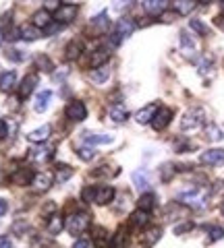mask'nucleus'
<instances>
[{
    "mask_svg": "<svg viewBox=\"0 0 224 248\" xmlns=\"http://www.w3.org/2000/svg\"><path fill=\"white\" fill-rule=\"evenodd\" d=\"M83 199L91 201L96 205H106L114 199V188L112 186H98V188L96 186H89V188L83 190Z\"/></svg>",
    "mask_w": 224,
    "mask_h": 248,
    "instance_id": "nucleus-1",
    "label": "nucleus"
},
{
    "mask_svg": "<svg viewBox=\"0 0 224 248\" xmlns=\"http://www.w3.org/2000/svg\"><path fill=\"white\" fill-rule=\"evenodd\" d=\"M207 195H210V192H207L206 188H193V190L181 192L179 201H181V203H185V205H189V207L199 209V207H204L207 203Z\"/></svg>",
    "mask_w": 224,
    "mask_h": 248,
    "instance_id": "nucleus-2",
    "label": "nucleus"
},
{
    "mask_svg": "<svg viewBox=\"0 0 224 248\" xmlns=\"http://www.w3.org/2000/svg\"><path fill=\"white\" fill-rule=\"evenodd\" d=\"M91 226V217L89 213H73L71 217L67 219V230H69V234H83L87 228Z\"/></svg>",
    "mask_w": 224,
    "mask_h": 248,
    "instance_id": "nucleus-3",
    "label": "nucleus"
},
{
    "mask_svg": "<svg viewBox=\"0 0 224 248\" xmlns=\"http://www.w3.org/2000/svg\"><path fill=\"white\" fill-rule=\"evenodd\" d=\"M202 124H204V110H191L183 116V120H181V128L185 130V133H191V130H197V128H202Z\"/></svg>",
    "mask_w": 224,
    "mask_h": 248,
    "instance_id": "nucleus-4",
    "label": "nucleus"
},
{
    "mask_svg": "<svg viewBox=\"0 0 224 248\" xmlns=\"http://www.w3.org/2000/svg\"><path fill=\"white\" fill-rule=\"evenodd\" d=\"M133 29H135V23L133 21H129V19H121L117 23V27H114V33H112V44L117 46L121 44L122 40H125L127 35L133 33Z\"/></svg>",
    "mask_w": 224,
    "mask_h": 248,
    "instance_id": "nucleus-5",
    "label": "nucleus"
},
{
    "mask_svg": "<svg viewBox=\"0 0 224 248\" xmlns=\"http://www.w3.org/2000/svg\"><path fill=\"white\" fill-rule=\"evenodd\" d=\"M67 116H69V120H73V122L86 120V116H87V108H86V104L79 102V99L71 102V104L67 106Z\"/></svg>",
    "mask_w": 224,
    "mask_h": 248,
    "instance_id": "nucleus-6",
    "label": "nucleus"
},
{
    "mask_svg": "<svg viewBox=\"0 0 224 248\" xmlns=\"http://www.w3.org/2000/svg\"><path fill=\"white\" fill-rule=\"evenodd\" d=\"M204 166H222L224 164V149H207L199 157Z\"/></svg>",
    "mask_w": 224,
    "mask_h": 248,
    "instance_id": "nucleus-7",
    "label": "nucleus"
},
{
    "mask_svg": "<svg viewBox=\"0 0 224 248\" xmlns=\"http://www.w3.org/2000/svg\"><path fill=\"white\" fill-rule=\"evenodd\" d=\"M171 120H172V112L168 110V108H158V112L152 120V126L156 130H164L168 124H171Z\"/></svg>",
    "mask_w": 224,
    "mask_h": 248,
    "instance_id": "nucleus-8",
    "label": "nucleus"
},
{
    "mask_svg": "<svg viewBox=\"0 0 224 248\" xmlns=\"http://www.w3.org/2000/svg\"><path fill=\"white\" fill-rule=\"evenodd\" d=\"M52 182H54V176H52L50 172H40V174H35L34 180H32L35 192H46V190H48L50 186H52Z\"/></svg>",
    "mask_w": 224,
    "mask_h": 248,
    "instance_id": "nucleus-9",
    "label": "nucleus"
},
{
    "mask_svg": "<svg viewBox=\"0 0 224 248\" xmlns=\"http://www.w3.org/2000/svg\"><path fill=\"white\" fill-rule=\"evenodd\" d=\"M77 13H79V9H77V4H65V6H58V11H56V21L58 23H71L75 21L77 17Z\"/></svg>",
    "mask_w": 224,
    "mask_h": 248,
    "instance_id": "nucleus-10",
    "label": "nucleus"
},
{
    "mask_svg": "<svg viewBox=\"0 0 224 248\" xmlns=\"http://www.w3.org/2000/svg\"><path fill=\"white\" fill-rule=\"evenodd\" d=\"M108 118H110L112 122H125L129 118V112H127V108L122 106V104H112L110 108H108Z\"/></svg>",
    "mask_w": 224,
    "mask_h": 248,
    "instance_id": "nucleus-11",
    "label": "nucleus"
},
{
    "mask_svg": "<svg viewBox=\"0 0 224 248\" xmlns=\"http://www.w3.org/2000/svg\"><path fill=\"white\" fill-rule=\"evenodd\" d=\"M52 155H54V147L52 145H42V147H37V149H34L32 159L35 161V164H46L48 159H52Z\"/></svg>",
    "mask_w": 224,
    "mask_h": 248,
    "instance_id": "nucleus-12",
    "label": "nucleus"
},
{
    "mask_svg": "<svg viewBox=\"0 0 224 248\" xmlns=\"http://www.w3.org/2000/svg\"><path fill=\"white\" fill-rule=\"evenodd\" d=\"M108 77H110V66L104 64V66H98L94 71L89 73V83L94 85H104L108 81Z\"/></svg>",
    "mask_w": 224,
    "mask_h": 248,
    "instance_id": "nucleus-13",
    "label": "nucleus"
},
{
    "mask_svg": "<svg viewBox=\"0 0 224 248\" xmlns=\"http://www.w3.org/2000/svg\"><path fill=\"white\" fill-rule=\"evenodd\" d=\"M35 85H37V75H27L25 79H23V83L19 85V97L21 99H27L29 93L35 89Z\"/></svg>",
    "mask_w": 224,
    "mask_h": 248,
    "instance_id": "nucleus-14",
    "label": "nucleus"
},
{
    "mask_svg": "<svg viewBox=\"0 0 224 248\" xmlns=\"http://www.w3.org/2000/svg\"><path fill=\"white\" fill-rule=\"evenodd\" d=\"M156 112H158V106L150 104V106L141 108V110H139V112L135 114V120H137L139 124H148V122H152V120H154V116H156Z\"/></svg>",
    "mask_w": 224,
    "mask_h": 248,
    "instance_id": "nucleus-15",
    "label": "nucleus"
},
{
    "mask_svg": "<svg viewBox=\"0 0 224 248\" xmlns=\"http://www.w3.org/2000/svg\"><path fill=\"white\" fill-rule=\"evenodd\" d=\"M108 60H110V50H108V48H100V50H96L94 54H91L89 64L94 68H98V66L108 64Z\"/></svg>",
    "mask_w": 224,
    "mask_h": 248,
    "instance_id": "nucleus-16",
    "label": "nucleus"
},
{
    "mask_svg": "<svg viewBox=\"0 0 224 248\" xmlns=\"http://www.w3.org/2000/svg\"><path fill=\"white\" fill-rule=\"evenodd\" d=\"M172 6H174L176 15H189L195 11L197 0H172Z\"/></svg>",
    "mask_w": 224,
    "mask_h": 248,
    "instance_id": "nucleus-17",
    "label": "nucleus"
},
{
    "mask_svg": "<svg viewBox=\"0 0 224 248\" xmlns=\"http://www.w3.org/2000/svg\"><path fill=\"white\" fill-rule=\"evenodd\" d=\"M133 182H135V188L137 190H148L150 186V172L148 170H137V172L133 174Z\"/></svg>",
    "mask_w": 224,
    "mask_h": 248,
    "instance_id": "nucleus-18",
    "label": "nucleus"
},
{
    "mask_svg": "<svg viewBox=\"0 0 224 248\" xmlns=\"http://www.w3.org/2000/svg\"><path fill=\"white\" fill-rule=\"evenodd\" d=\"M50 126L48 124H44V126H40V128H35V130H32V133L27 135V141H32V143H44L46 139L50 137Z\"/></svg>",
    "mask_w": 224,
    "mask_h": 248,
    "instance_id": "nucleus-19",
    "label": "nucleus"
},
{
    "mask_svg": "<svg viewBox=\"0 0 224 248\" xmlns=\"http://www.w3.org/2000/svg\"><path fill=\"white\" fill-rule=\"evenodd\" d=\"M168 6V0H143V9L150 15H160Z\"/></svg>",
    "mask_w": 224,
    "mask_h": 248,
    "instance_id": "nucleus-20",
    "label": "nucleus"
},
{
    "mask_svg": "<svg viewBox=\"0 0 224 248\" xmlns=\"http://www.w3.org/2000/svg\"><path fill=\"white\" fill-rule=\"evenodd\" d=\"M63 226H65V221H63V215H50L48 217V221H46V228H48V232L52 236H56L63 232Z\"/></svg>",
    "mask_w": 224,
    "mask_h": 248,
    "instance_id": "nucleus-21",
    "label": "nucleus"
},
{
    "mask_svg": "<svg viewBox=\"0 0 224 248\" xmlns=\"http://www.w3.org/2000/svg\"><path fill=\"white\" fill-rule=\"evenodd\" d=\"M52 23V17H50V11H46V9H42V11H37L35 15H34V23L32 25H35L37 29H46Z\"/></svg>",
    "mask_w": 224,
    "mask_h": 248,
    "instance_id": "nucleus-22",
    "label": "nucleus"
},
{
    "mask_svg": "<svg viewBox=\"0 0 224 248\" xmlns=\"http://www.w3.org/2000/svg\"><path fill=\"white\" fill-rule=\"evenodd\" d=\"M81 52H83V44L79 40H73V42H69V46H67L65 58L67 60H77V58L81 56Z\"/></svg>",
    "mask_w": 224,
    "mask_h": 248,
    "instance_id": "nucleus-23",
    "label": "nucleus"
},
{
    "mask_svg": "<svg viewBox=\"0 0 224 248\" xmlns=\"http://www.w3.org/2000/svg\"><path fill=\"white\" fill-rule=\"evenodd\" d=\"M148 223H150V211L137 209V211L131 215V226H135V228H145Z\"/></svg>",
    "mask_w": 224,
    "mask_h": 248,
    "instance_id": "nucleus-24",
    "label": "nucleus"
},
{
    "mask_svg": "<svg viewBox=\"0 0 224 248\" xmlns=\"http://www.w3.org/2000/svg\"><path fill=\"white\" fill-rule=\"evenodd\" d=\"M50 99H52V91H42V93H37V97H35V104H34V110L35 112H46V108H48L50 104Z\"/></svg>",
    "mask_w": 224,
    "mask_h": 248,
    "instance_id": "nucleus-25",
    "label": "nucleus"
},
{
    "mask_svg": "<svg viewBox=\"0 0 224 248\" xmlns=\"http://www.w3.org/2000/svg\"><path fill=\"white\" fill-rule=\"evenodd\" d=\"M11 180L15 184H29L34 180V174H32V170L29 168H23V170H17V172L11 176Z\"/></svg>",
    "mask_w": 224,
    "mask_h": 248,
    "instance_id": "nucleus-26",
    "label": "nucleus"
},
{
    "mask_svg": "<svg viewBox=\"0 0 224 248\" xmlns=\"http://www.w3.org/2000/svg\"><path fill=\"white\" fill-rule=\"evenodd\" d=\"M15 83H17V75H15V71L0 75V91H11L15 87Z\"/></svg>",
    "mask_w": 224,
    "mask_h": 248,
    "instance_id": "nucleus-27",
    "label": "nucleus"
},
{
    "mask_svg": "<svg viewBox=\"0 0 224 248\" xmlns=\"http://www.w3.org/2000/svg\"><path fill=\"white\" fill-rule=\"evenodd\" d=\"M127 244H129V236H127V232L121 228L117 234L112 236V240H110V248H127Z\"/></svg>",
    "mask_w": 224,
    "mask_h": 248,
    "instance_id": "nucleus-28",
    "label": "nucleus"
},
{
    "mask_svg": "<svg viewBox=\"0 0 224 248\" xmlns=\"http://www.w3.org/2000/svg\"><path fill=\"white\" fill-rule=\"evenodd\" d=\"M181 48H183V52L187 54V56H193L195 54V50H197V46H195V42L191 40V35L189 33H181Z\"/></svg>",
    "mask_w": 224,
    "mask_h": 248,
    "instance_id": "nucleus-29",
    "label": "nucleus"
},
{
    "mask_svg": "<svg viewBox=\"0 0 224 248\" xmlns=\"http://www.w3.org/2000/svg\"><path fill=\"white\" fill-rule=\"evenodd\" d=\"M42 33H40V29H37L35 25H25V27H21V40H27V42H34V40H37Z\"/></svg>",
    "mask_w": 224,
    "mask_h": 248,
    "instance_id": "nucleus-30",
    "label": "nucleus"
},
{
    "mask_svg": "<svg viewBox=\"0 0 224 248\" xmlns=\"http://www.w3.org/2000/svg\"><path fill=\"white\" fill-rule=\"evenodd\" d=\"M156 205V197L150 195V192H143L141 199L137 201V207L139 209H143V211H152V207Z\"/></svg>",
    "mask_w": 224,
    "mask_h": 248,
    "instance_id": "nucleus-31",
    "label": "nucleus"
},
{
    "mask_svg": "<svg viewBox=\"0 0 224 248\" xmlns=\"http://www.w3.org/2000/svg\"><path fill=\"white\" fill-rule=\"evenodd\" d=\"M160 236H162V230L160 228H152V230H148L143 234V242H145V246H154L160 240Z\"/></svg>",
    "mask_w": 224,
    "mask_h": 248,
    "instance_id": "nucleus-32",
    "label": "nucleus"
},
{
    "mask_svg": "<svg viewBox=\"0 0 224 248\" xmlns=\"http://www.w3.org/2000/svg\"><path fill=\"white\" fill-rule=\"evenodd\" d=\"M35 66L40 68V71H44V73H52V71H54L52 60H50L48 56H44V54H40V56H35Z\"/></svg>",
    "mask_w": 224,
    "mask_h": 248,
    "instance_id": "nucleus-33",
    "label": "nucleus"
},
{
    "mask_svg": "<svg viewBox=\"0 0 224 248\" xmlns=\"http://www.w3.org/2000/svg\"><path fill=\"white\" fill-rule=\"evenodd\" d=\"M91 27H96V31L104 33V31L108 29V17H106V13H100L98 17L91 19Z\"/></svg>",
    "mask_w": 224,
    "mask_h": 248,
    "instance_id": "nucleus-34",
    "label": "nucleus"
},
{
    "mask_svg": "<svg viewBox=\"0 0 224 248\" xmlns=\"http://www.w3.org/2000/svg\"><path fill=\"white\" fill-rule=\"evenodd\" d=\"M86 141L91 145H106V143H112V137L110 135H86Z\"/></svg>",
    "mask_w": 224,
    "mask_h": 248,
    "instance_id": "nucleus-35",
    "label": "nucleus"
},
{
    "mask_svg": "<svg viewBox=\"0 0 224 248\" xmlns=\"http://www.w3.org/2000/svg\"><path fill=\"white\" fill-rule=\"evenodd\" d=\"M77 155H79L83 161H89V159L96 157V149H94V147H89V145H83V147L77 149Z\"/></svg>",
    "mask_w": 224,
    "mask_h": 248,
    "instance_id": "nucleus-36",
    "label": "nucleus"
},
{
    "mask_svg": "<svg viewBox=\"0 0 224 248\" xmlns=\"http://www.w3.org/2000/svg\"><path fill=\"white\" fill-rule=\"evenodd\" d=\"M206 137L207 139H210V141H222V139H224V135H222V130L218 128V126H216V124H210V126H207L206 128Z\"/></svg>",
    "mask_w": 224,
    "mask_h": 248,
    "instance_id": "nucleus-37",
    "label": "nucleus"
},
{
    "mask_svg": "<svg viewBox=\"0 0 224 248\" xmlns=\"http://www.w3.org/2000/svg\"><path fill=\"white\" fill-rule=\"evenodd\" d=\"M131 4H133V0H114V2H112V11H117V13H125Z\"/></svg>",
    "mask_w": 224,
    "mask_h": 248,
    "instance_id": "nucleus-38",
    "label": "nucleus"
},
{
    "mask_svg": "<svg viewBox=\"0 0 224 248\" xmlns=\"http://www.w3.org/2000/svg\"><path fill=\"white\" fill-rule=\"evenodd\" d=\"M58 182H67L69 180V178H71L73 176V170L71 168H58Z\"/></svg>",
    "mask_w": 224,
    "mask_h": 248,
    "instance_id": "nucleus-39",
    "label": "nucleus"
},
{
    "mask_svg": "<svg viewBox=\"0 0 224 248\" xmlns=\"http://www.w3.org/2000/svg\"><path fill=\"white\" fill-rule=\"evenodd\" d=\"M191 29H195L199 35H207V27L204 25L202 21H197V19H193V21H191Z\"/></svg>",
    "mask_w": 224,
    "mask_h": 248,
    "instance_id": "nucleus-40",
    "label": "nucleus"
},
{
    "mask_svg": "<svg viewBox=\"0 0 224 248\" xmlns=\"http://www.w3.org/2000/svg\"><path fill=\"white\" fill-rule=\"evenodd\" d=\"M220 238H224V230L222 228H212L210 230V240L212 242H216V240H220Z\"/></svg>",
    "mask_w": 224,
    "mask_h": 248,
    "instance_id": "nucleus-41",
    "label": "nucleus"
},
{
    "mask_svg": "<svg viewBox=\"0 0 224 248\" xmlns=\"http://www.w3.org/2000/svg\"><path fill=\"white\" fill-rule=\"evenodd\" d=\"M44 6H46V11H58V0H44Z\"/></svg>",
    "mask_w": 224,
    "mask_h": 248,
    "instance_id": "nucleus-42",
    "label": "nucleus"
},
{
    "mask_svg": "<svg viewBox=\"0 0 224 248\" xmlns=\"http://www.w3.org/2000/svg\"><path fill=\"white\" fill-rule=\"evenodd\" d=\"M73 248H91V244H89V240L81 238V240H77V242L73 244Z\"/></svg>",
    "mask_w": 224,
    "mask_h": 248,
    "instance_id": "nucleus-43",
    "label": "nucleus"
},
{
    "mask_svg": "<svg viewBox=\"0 0 224 248\" xmlns=\"http://www.w3.org/2000/svg\"><path fill=\"white\" fill-rule=\"evenodd\" d=\"M6 133H9V124H6L4 120H0V139H4Z\"/></svg>",
    "mask_w": 224,
    "mask_h": 248,
    "instance_id": "nucleus-44",
    "label": "nucleus"
},
{
    "mask_svg": "<svg viewBox=\"0 0 224 248\" xmlns=\"http://www.w3.org/2000/svg\"><path fill=\"white\" fill-rule=\"evenodd\" d=\"M0 248H13L11 244V240L6 238V236H0Z\"/></svg>",
    "mask_w": 224,
    "mask_h": 248,
    "instance_id": "nucleus-45",
    "label": "nucleus"
},
{
    "mask_svg": "<svg viewBox=\"0 0 224 248\" xmlns=\"http://www.w3.org/2000/svg\"><path fill=\"white\" fill-rule=\"evenodd\" d=\"M25 228H27L25 223H15V226H13V230H15V234H17V236H21V234H23L21 230H25Z\"/></svg>",
    "mask_w": 224,
    "mask_h": 248,
    "instance_id": "nucleus-46",
    "label": "nucleus"
},
{
    "mask_svg": "<svg viewBox=\"0 0 224 248\" xmlns=\"http://www.w3.org/2000/svg\"><path fill=\"white\" fill-rule=\"evenodd\" d=\"M187 230H191V223H183V226H176V234H185Z\"/></svg>",
    "mask_w": 224,
    "mask_h": 248,
    "instance_id": "nucleus-47",
    "label": "nucleus"
},
{
    "mask_svg": "<svg viewBox=\"0 0 224 248\" xmlns=\"http://www.w3.org/2000/svg\"><path fill=\"white\" fill-rule=\"evenodd\" d=\"M6 209H9V205H6V201L4 199H0V217H2L6 213Z\"/></svg>",
    "mask_w": 224,
    "mask_h": 248,
    "instance_id": "nucleus-48",
    "label": "nucleus"
},
{
    "mask_svg": "<svg viewBox=\"0 0 224 248\" xmlns=\"http://www.w3.org/2000/svg\"><path fill=\"white\" fill-rule=\"evenodd\" d=\"M216 25H218L220 29H224V15H222L220 19H216Z\"/></svg>",
    "mask_w": 224,
    "mask_h": 248,
    "instance_id": "nucleus-49",
    "label": "nucleus"
},
{
    "mask_svg": "<svg viewBox=\"0 0 224 248\" xmlns=\"http://www.w3.org/2000/svg\"><path fill=\"white\" fill-rule=\"evenodd\" d=\"M220 6H222V11H224V0H220Z\"/></svg>",
    "mask_w": 224,
    "mask_h": 248,
    "instance_id": "nucleus-50",
    "label": "nucleus"
},
{
    "mask_svg": "<svg viewBox=\"0 0 224 248\" xmlns=\"http://www.w3.org/2000/svg\"><path fill=\"white\" fill-rule=\"evenodd\" d=\"M0 44H2V33H0Z\"/></svg>",
    "mask_w": 224,
    "mask_h": 248,
    "instance_id": "nucleus-51",
    "label": "nucleus"
},
{
    "mask_svg": "<svg viewBox=\"0 0 224 248\" xmlns=\"http://www.w3.org/2000/svg\"><path fill=\"white\" fill-rule=\"evenodd\" d=\"M222 215H224V205H222Z\"/></svg>",
    "mask_w": 224,
    "mask_h": 248,
    "instance_id": "nucleus-52",
    "label": "nucleus"
}]
</instances>
